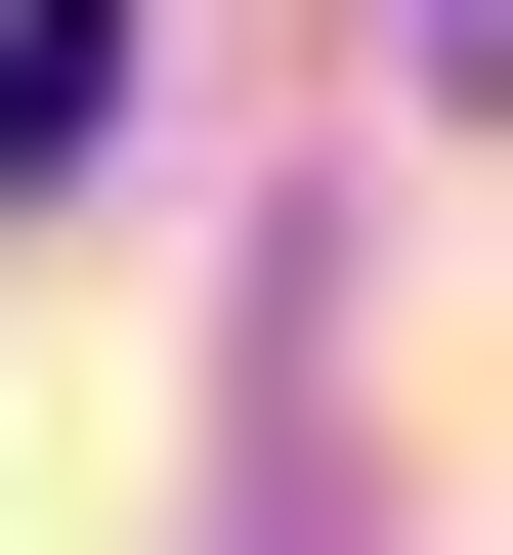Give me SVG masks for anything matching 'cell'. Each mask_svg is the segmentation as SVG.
Wrapping results in <instances>:
<instances>
[{
	"mask_svg": "<svg viewBox=\"0 0 513 555\" xmlns=\"http://www.w3.org/2000/svg\"><path fill=\"white\" fill-rule=\"evenodd\" d=\"M428 43H471V86H513V0H428Z\"/></svg>",
	"mask_w": 513,
	"mask_h": 555,
	"instance_id": "7a4b0ae2",
	"label": "cell"
},
{
	"mask_svg": "<svg viewBox=\"0 0 513 555\" xmlns=\"http://www.w3.org/2000/svg\"><path fill=\"white\" fill-rule=\"evenodd\" d=\"M129 129V0H0V171H86Z\"/></svg>",
	"mask_w": 513,
	"mask_h": 555,
	"instance_id": "6da1fadb",
	"label": "cell"
}]
</instances>
